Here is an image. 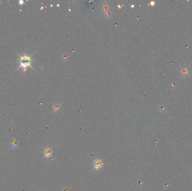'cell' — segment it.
<instances>
[{
  "instance_id": "5",
  "label": "cell",
  "mask_w": 192,
  "mask_h": 191,
  "mask_svg": "<svg viewBox=\"0 0 192 191\" xmlns=\"http://www.w3.org/2000/svg\"><path fill=\"white\" fill-rule=\"evenodd\" d=\"M64 191H68V189H64Z\"/></svg>"
},
{
  "instance_id": "3",
  "label": "cell",
  "mask_w": 192,
  "mask_h": 191,
  "mask_svg": "<svg viewBox=\"0 0 192 191\" xmlns=\"http://www.w3.org/2000/svg\"><path fill=\"white\" fill-rule=\"evenodd\" d=\"M52 151H51V150L49 147H47L45 149L44 155H45V158H49L50 156H52Z\"/></svg>"
},
{
  "instance_id": "4",
  "label": "cell",
  "mask_w": 192,
  "mask_h": 191,
  "mask_svg": "<svg viewBox=\"0 0 192 191\" xmlns=\"http://www.w3.org/2000/svg\"><path fill=\"white\" fill-rule=\"evenodd\" d=\"M11 145H12V147L13 149H15V147H16L18 145V142L15 140V138L12 140V142H11Z\"/></svg>"
},
{
  "instance_id": "2",
  "label": "cell",
  "mask_w": 192,
  "mask_h": 191,
  "mask_svg": "<svg viewBox=\"0 0 192 191\" xmlns=\"http://www.w3.org/2000/svg\"><path fill=\"white\" fill-rule=\"evenodd\" d=\"M93 164L96 170H98V169L102 168V167L103 166V163H102V161L100 160V159H96V160H94Z\"/></svg>"
},
{
  "instance_id": "1",
  "label": "cell",
  "mask_w": 192,
  "mask_h": 191,
  "mask_svg": "<svg viewBox=\"0 0 192 191\" xmlns=\"http://www.w3.org/2000/svg\"><path fill=\"white\" fill-rule=\"evenodd\" d=\"M20 64H21L20 67H23V68H25L26 67H27L28 66H30V63L31 62V59L30 57H28L26 55H25L24 56L21 57V58H20V60L19 61Z\"/></svg>"
}]
</instances>
